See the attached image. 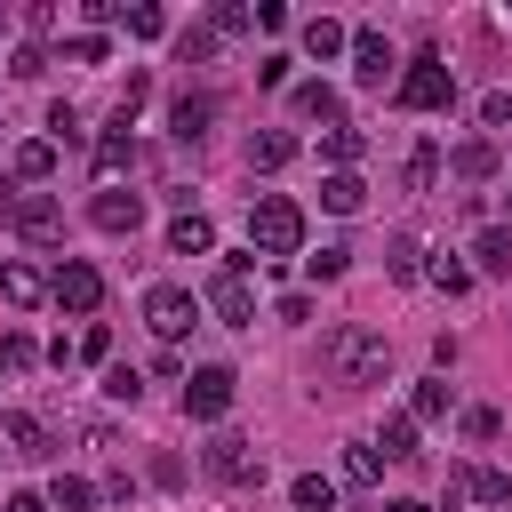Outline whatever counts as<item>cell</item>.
Wrapping results in <instances>:
<instances>
[{
  "label": "cell",
  "mask_w": 512,
  "mask_h": 512,
  "mask_svg": "<svg viewBox=\"0 0 512 512\" xmlns=\"http://www.w3.org/2000/svg\"><path fill=\"white\" fill-rule=\"evenodd\" d=\"M320 368H328V384L360 392V384H384V368H392V344H384L368 320H336V328L320 336Z\"/></svg>",
  "instance_id": "6da1fadb"
},
{
  "label": "cell",
  "mask_w": 512,
  "mask_h": 512,
  "mask_svg": "<svg viewBox=\"0 0 512 512\" xmlns=\"http://www.w3.org/2000/svg\"><path fill=\"white\" fill-rule=\"evenodd\" d=\"M248 240H256V256H296V248H304V208L280 200V192H264V200L248 208Z\"/></svg>",
  "instance_id": "7a4b0ae2"
},
{
  "label": "cell",
  "mask_w": 512,
  "mask_h": 512,
  "mask_svg": "<svg viewBox=\"0 0 512 512\" xmlns=\"http://www.w3.org/2000/svg\"><path fill=\"white\" fill-rule=\"evenodd\" d=\"M208 480H224V488H256V480H264V448L240 440V432H216V440H208Z\"/></svg>",
  "instance_id": "3957f363"
},
{
  "label": "cell",
  "mask_w": 512,
  "mask_h": 512,
  "mask_svg": "<svg viewBox=\"0 0 512 512\" xmlns=\"http://www.w3.org/2000/svg\"><path fill=\"white\" fill-rule=\"evenodd\" d=\"M400 104H408V112H440V104H456V72H448L440 56H416V64L400 72Z\"/></svg>",
  "instance_id": "277c9868"
},
{
  "label": "cell",
  "mask_w": 512,
  "mask_h": 512,
  "mask_svg": "<svg viewBox=\"0 0 512 512\" xmlns=\"http://www.w3.org/2000/svg\"><path fill=\"white\" fill-rule=\"evenodd\" d=\"M208 312H216L224 328H248V320H256V296H248V256H232V264L208 280Z\"/></svg>",
  "instance_id": "5b68a950"
},
{
  "label": "cell",
  "mask_w": 512,
  "mask_h": 512,
  "mask_svg": "<svg viewBox=\"0 0 512 512\" xmlns=\"http://www.w3.org/2000/svg\"><path fill=\"white\" fill-rule=\"evenodd\" d=\"M192 320H200L192 288H168V280H160V288H144V328H152L160 344H176V336H184Z\"/></svg>",
  "instance_id": "8992f818"
},
{
  "label": "cell",
  "mask_w": 512,
  "mask_h": 512,
  "mask_svg": "<svg viewBox=\"0 0 512 512\" xmlns=\"http://www.w3.org/2000/svg\"><path fill=\"white\" fill-rule=\"evenodd\" d=\"M232 392H240L232 368H192V376H184V416H192V424H216V416L232 408Z\"/></svg>",
  "instance_id": "52a82bcc"
},
{
  "label": "cell",
  "mask_w": 512,
  "mask_h": 512,
  "mask_svg": "<svg viewBox=\"0 0 512 512\" xmlns=\"http://www.w3.org/2000/svg\"><path fill=\"white\" fill-rule=\"evenodd\" d=\"M512 504V472H496V464H456L448 472V504Z\"/></svg>",
  "instance_id": "ba28073f"
},
{
  "label": "cell",
  "mask_w": 512,
  "mask_h": 512,
  "mask_svg": "<svg viewBox=\"0 0 512 512\" xmlns=\"http://www.w3.org/2000/svg\"><path fill=\"white\" fill-rule=\"evenodd\" d=\"M56 304H64V312H96V304H104V272L80 264V256H64V264H56Z\"/></svg>",
  "instance_id": "9c48e42d"
},
{
  "label": "cell",
  "mask_w": 512,
  "mask_h": 512,
  "mask_svg": "<svg viewBox=\"0 0 512 512\" xmlns=\"http://www.w3.org/2000/svg\"><path fill=\"white\" fill-rule=\"evenodd\" d=\"M16 232H24L32 248H48V240H64V208H56L48 192H16Z\"/></svg>",
  "instance_id": "30bf717a"
},
{
  "label": "cell",
  "mask_w": 512,
  "mask_h": 512,
  "mask_svg": "<svg viewBox=\"0 0 512 512\" xmlns=\"http://www.w3.org/2000/svg\"><path fill=\"white\" fill-rule=\"evenodd\" d=\"M88 224H96V232H136V224H144V200L120 192V184H104V192L88 200Z\"/></svg>",
  "instance_id": "8fae6325"
},
{
  "label": "cell",
  "mask_w": 512,
  "mask_h": 512,
  "mask_svg": "<svg viewBox=\"0 0 512 512\" xmlns=\"http://www.w3.org/2000/svg\"><path fill=\"white\" fill-rule=\"evenodd\" d=\"M208 120H216V96H200V88H184V96L168 104V128H176V144H200V136H208Z\"/></svg>",
  "instance_id": "7c38bea8"
},
{
  "label": "cell",
  "mask_w": 512,
  "mask_h": 512,
  "mask_svg": "<svg viewBox=\"0 0 512 512\" xmlns=\"http://www.w3.org/2000/svg\"><path fill=\"white\" fill-rule=\"evenodd\" d=\"M352 72H360V88H384V72H392V40H384V32H352Z\"/></svg>",
  "instance_id": "4fadbf2b"
},
{
  "label": "cell",
  "mask_w": 512,
  "mask_h": 512,
  "mask_svg": "<svg viewBox=\"0 0 512 512\" xmlns=\"http://www.w3.org/2000/svg\"><path fill=\"white\" fill-rule=\"evenodd\" d=\"M0 296H8L16 312H32V304H48V296H56V280H40L32 264H0Z\"/></svg>",
  "instance_id": "5bb4252c"
},
{
  "label": "cell",
  "mask_w": 512,
  "mask_h": 512,
  "mask_svg": "<svg viewBox=\"0 0 512 512\" xmlns=\"http://www.w3.org/2000/svg\"><path fill=\"white\" fill-rule=\"evenodd\" d=\"M0 440H8L16 456H56L48 424H40V416H24V408H8V416H0Z\"/></svg>",
  "instance_id": "9a60e30c"
},
{
  "label": "cell",
  "mask_w": 512,
  "mask_h": 512,
  "mask_svg": "<svg viewBox=\"0 0 512 512\" xmlns=\"http://www.w3.org/2000/svg\"><path fill=\"white\" fill-rule=\"evenodd\" d=\"M288 160H296V136H288V128H256V136H248V168L272 176V168H288Z\"/></svg>",
  "instance_id": "2e32d148"
},
{
  "label": "cell",
  "mask_w": 512,
  "mask_h": 512,
  "mask_svg": "<svg viewBox=\"0 0 512 512\" xmlns=\"http://www.w3.org/2000/svg\"><path fill=\"white\" fill-rule=\"evenodd\" d=\"M8 168H16V184H48V176H56V144H48V136H32V144H16V152H8Z\"/></svg>",
  "instance_id": "e0dca14e"
},
{
  "label": "cell",
  "mask_w": 512,
  "mask_h": 512,
  "mask_svg": "<svg viewBox=\"0 0 512 512\" xmlns=\"http://www.w3.org/2000/svg\"><path fill=\"white\" fill-rule=\"evenodd\" d=\"M168 248H176V256H208V248H216V224H208L200 208H184V216L168 224Z\"/></svg>",
  "instance_id": "ac0fdd59"
},
{
  "label": "cell",
  "mask_w": 512,
  "mask_h": 512,
  "mask_svg": "<svg viewBox=\"0 0 512 512\" xmlns=\"http://www.w3.org/2000/svg\"><path fill=\"white\" fill-rule=\"evenodd\" d=\"M296 112H304V120H328V128H344V96H336L328 80H304V88H296Z\"/></svg>",
  "instance_id": "d6986e66"
},
{
  "label": "cell",
  "mask_w": 512,
  "mask_h": 512,
  "mask_svg": "<svg viewBox=\"0 0 512 512\" xmlns=\"http://www.w3.org/2000/svg\"><path fill=\"white\" fill-rule=\"evenodd\" d=\"M360 200H368V184H360L352 168H336V176H320V208H336V216H352Z\"/></svg>",
  "instance_id": "ffe728a7"
},
{
  "label": "cell",
  "mask_w": 512,
  "mask_h": 512,
  "mask_svg": "<svg viewBox=\"0 0 512 512\" xmlns=\"http://www.w3.org/2000/svg\"><path fill=\"white\" fill-rule=\"evenodd\" d=\"M472 264H480V272H512V224H488V232L472 240Z\"/></svg>",
  "instance_id": "44dd1931"
},
{
  "label": "cell",
  "mask_w": 512,
  "mask_h": 512,
  "mask_svg": "<svg viewBox=\"0 0 512 512\" xmlns=\"http://www.w3.org/2000/svg\"><path fill=\"white\" fill-rule=\"evenodd\" d=\"M376 448L392 456V464H416L424 448H416V416H384V432H376Z\"/></svg>",
  "instance_id": "7402d4cb"
},
{
  "label": "cell",
  "mask_w": 512,
  "mask_h": 512,
  "mask_svg": "<svg viewBox=\"0 0 512 512\" xmlns=\"http://www.w3.org/2000/svg\"><path fill=\"white\" fill-rule=\"evenodd\" d=\"M96 496H104V488H88L80 472H64V480L48 488V512H96Z\"/></svg>",
  "instance_id": "603a6c76"
},
{
  "label": "cell",
  "mask_w": 512,
  "mask_h": 512,
  "mask_svg": "<svg viewBox=\"0 0 512 512\" xmlns=\"http://www.w3.org/2000/svg\"><path fill=\"white\" fill-rule=\"evenodd\" d=\"M344 40H352V32H344L336 16H312V24H304V56H320V64H328V56L344 48Z\"/></svg>",
  "instance_id": "cb8c5ba5"
},
{
  "label": "cell",
  "mask_w": 512,
  "mask_h": 512,
  "mask_svg": "<svg viewBox=\"0 0 512 512\" xmlns=\"http://www.w3.org/2000/svg\"><path fill=\"white\" fill-rule=\"evenodd\" d=\"M128 160H136V144H128V128H112V136H96V176H104V184H112V176H120Z\"/></svg>",
  "instance_id": "d4e9b609"
},
{
  "label": "cell",
  "mask_w": 512,
  "mask_h": 512,
  "mask_svg": "<svg viewBox=\"0 0 512 512\" xmlns=\"http://www.w3.org/2000/svg\"><path fill=\"white\" fill-rule=\"evenodd\" d=\"M384 264H392V280H416V272H424V240H416V232H400V240L384 248Z\"/></svg>",
  "instance_id": "484cf974"
},
{
  "label": "cell",
  "mask_w": 512,
  "mask_h": 512,
  "mask_svg": "<svg viewBox=\"0 0 512 512\" xmlns=\"http://www.w3.org/2000/svg\"><path fill=\"white\" fill-rule=\"evenodd\" d=\"M408 416H416V424H432V416H448V384H440V376H424V384L408 392Z\"/></svg>",
  "instance_id": "4316f807"
},
{
  "label": "cell",
  "mask_w": 512,
  "mask_h": 512,
  "mask_svg": "<svg viewBox=\"0 0 512 512\" xmlns=\"http://www.w3.org/2000/svg\"><path fill=\"white\" fill-rule=\"evenodd\" d=\"M288 496H296V512H328V504H336V488H328L320 472H296V480H288Z\"/></svg>",
  "instance_id": "83f0119b"
},
{
  "label": "cell",
  "mask_w": 512,
  "mask_h": 512,
  "mask_svg": "<svg viewBox=\"0 0 512 512\" xmlns=\"http://www.w3.org/2000/svg\"><path fill=\"white\" fill-rule=\"evenodd\" d=\"M320 152H328L336 168H352V160L368 152V136H360V128H328V136H320Z\"/></svg>",
  "instance_id": "f1b7e54d"
},
{
  "label": "cell",
  "mask_w": 512,
  "mask_h": 512,
  "mask_svg": "<svg viewBox=\"0 0 512 512\" xmlns=\"http://www.w3.org/2000/svg\"><path fill=\"white\" fill-rule=\"evenodd\" d=\"M448 160H456V176H496V144H480V136H472V144H456Z\"/></svg>",
  "instance_id": "f546056e"
},
{
  "label": "cell",
  "mask_w": 512,
  "mask_h": 512,
  "mask_svg": "<svg viewBox=\"0 0 512 512\" xmlns=\"http://www.w3.org/2000/svg\"><path fill=\"white\" fill-rule=\"evenodd\" d=\"M344 488H376V448H368V440L344 448Z\"/></svg>",
  "instance_id": "4dcf8cb0"
},
{
  "label": "cell",
  "mask_w": 512,
  "mask_h": 512,
  "mask_svg": "<svg viewBox=\"0 0 512 512\" xmlns=\"http://www.w3.org/2000/svg\"><path fill=\"white\" fill-rule=\"evenodd\" d=\"M120 24H128L136 40H160V32H168V16H160L152 0H136V8H120Z\"/></svg>",
  "instance_id": "1f68e13d"
},
{
  "label": "cell",
  "mask_w": 512,
  "mask_h": 512,
  "mask_svg": "<svg viewBox=\"0 0 512 512\" xmlns=\"http://www.w3.org/2000/svg\"><path fill=\"white\" fill-rule=\"evenodd\" d=\"M432 176H440V152H432V144H416V152H408V168H400V184H408V192H424Z\"/></svg>",
  "instance_id": "d6a6232c"
},
{
  "label": "cell",
  "mask_w": 512,
  "mask_h": 512,
  "mask_svg": "<svg viewBox=\"0 0 512 512\" xmlns=\"http://www.w3.org/2000/svg\"><path fill=\"white\" fill-rule=\"evenodd\" d=\"M64 64H104V32H72L64 40Z\"/></svg>",
  "instance_id": "836d02e7"
},
{
  "label": "cell",
  "mask_w": 512,
  "mask_h": 512,
  "mask_svg": "<svg viewBox=\"0 0 512 512\" xmlns=\"http://www.w3.org/2000/svg\"><path fill=\"white\" fill-rule=\"evenodd\" d=\"M344 264H352V248H320V256H304V272H312V280H336Z\"/></svg>",
  "instance_id": "e575fe53"
},
{
  "label": "cell",
  "mask_w": 512,
  "mask_h": 512,
  "mask_svg": "<svg viewBox=\"0 0 512 512\" xmlns=\"http://www.w3.org/2000/svg\"><path fill=\"white\" fill-rule=\"evenodd\" d=\"M104 392H112L120 408H136V392H144V376H136V368H112V376H104Z\"/></svg>",
  "instance_id": "d590c367"
},
{
  "label": "cell",
  "mask_w": 512,
  "mask_h": 512,
  "mask_svg": "<svg viewBox=\"0 0 512 512\" xmlns=\"http://www.w3.org/2000/svg\"><path fill=\"white\" fill-rule=\"evenodd\" d=\"M432 280H440V288H448V296H464V288H472V272H464V264H456V256H440V264H432Z\"/></svg>",
  "instance_id": "8d00e7d4"
},
{
  "label": "cell",
  "mask_w": 512,
  "mask_h": 512,
  "mask_svg": "<svg viewBox=\"0 0 512 512\" xmlns=\"http://www.w3.org/2000/svg\"><path fill=\"white\" fill-rule=\"evenodd\" d=\"M104 352H112V328L88 320V328H80V360H104Z\"/></svg>",
  "instance_id": "74e56055"
},
{
  "label": "cell",
  "mask_w": 512,
  "mask_h": 512,
  "mask_svg": "<svg viewBox=\"0 0 512 512\" xmlns=\"http://www.w3.org/2000/svg\"><path fill=\"white\" fill-rule=\"evenodd\" d=\"M0 360H8V368H32V360H40V344H32V336H8V344H0Z\"/></svg>",
  "instance_id": "f35d334b"
},
{
  "label": "cell",
  "mask_w": 512,
  "mask_h": 512,
  "mask_svg": "<svg viewBox=\"0 0 512 512\" xmlns=\"http://www.w3.org/2000/svg\"><path fill=\"white\" fill-rule=\"evenodd\" d=\"M496 424H504L496 408H464V432H472V440H496Z\"/></svg>",
  "instance_id": "ab89813d"
},
{
  "label": "cell",
  "mask_w": 512,
  "mask_h": 512,
  "mask_svg": "<svg viewBox=\"0 0 512 512\" xmlns=\"http://www.w3.org/2000/svg\"><path fill=\"white\" fill-rule=\"evenodd\" d=\"M8 512H48V496H8Z\"/></svg>",
  "instance_id": "60d3db41"
},
{
  "label": "cell",
  "mask_w": 512,
  "mask_h": 512,
  "mask_svg": "<svg viewBox=\"0 0 512 512\" xmlns=\"http://www.w3.org/2000/svg\"><path fill=\"white\" fill-rule=\"evenodd\" d=\"M0 224H16V192L8 184H0Z\"/></svg>",
  "instance_id": "b9f144b4"
},
{
  "label": "cell",
  "mask_w": 512,
  "mask_h": 512,
  "mask_svg": "<svg viewBox=\"0 0 512 512\" xmlns=\"http://www.w3.org/2000/svg\"><path fill=\"white\" fill-rule=\"evenodd\" d=\"M384 512H432V504H416V496H392V504H384Z\"/></svg>",
  "instance_id": "7bdbcfd3"
},
{
  "label": "cell",
  "mask_w": 512,
  "mask_h": 512,
  "mask_svg": "<svg viewBox=\"0 0 512 512\" xmlns=\"http://www.w3.org/2000/svg\"><path fill=\"white\" fill-rule=\"evenodd\" d=\"M504 208H512V200H504Z\"/></svg>",
  "instance_id": "ee69618b"
}]
</instances>
